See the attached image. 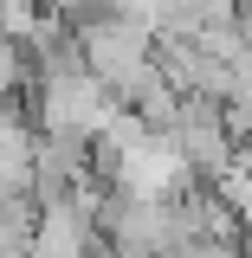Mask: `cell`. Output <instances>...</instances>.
Here are the masks:
<instances>
[{
	"label": "cell",
	"instance_id": "obj_2",
	"mask_svg": "<svg viewBox=\"0 0 252 258\" xmlns=\"http://www.w3.org/2000/svg\"><path fill=\"white\" fill-rule=\"evenodd\" d=\"M239 7H252V0H239Z\"/></svg>",
	"mask_w": 252,
	"mask_h": 258
},
{
	"label": "cell",
	"instance_id": "obj_1",
	"mask_svg": "<svg viewBox=\"0 0 252 258\" xmlns=\"http://www.w3.org/2000/svg\"><path fill=\"white\" fill-rule=\"evenodd\" d=\"M239 174H246V181H252V136H246V142H239Z\"/></svg>",
	"mask_w": 252,
	"mask_h": 258
}]
</instances>
